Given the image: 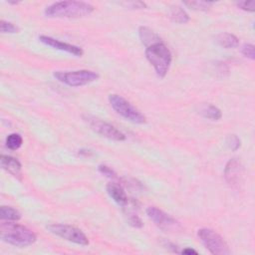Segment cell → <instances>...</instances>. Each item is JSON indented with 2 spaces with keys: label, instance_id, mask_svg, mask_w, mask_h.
Returning a JSON list of instances; mask_svg holds the SVG:
<instances>
[{
  "label": "cell",
  "instance_id": "cell-26",
  "mask_svg": "<svg viewBox=\"0 0 255 255\" xmlns=\"http://www.w3.org/2000/svg\"><path fill=\"white\" fill-rule=\"evenodd\" d=\"M241 53L244 57L254 60L255 59V52H254V45L252 44H244L241 49Z\"/></svg>",
  "mask_w": 255,
  "mask_h": 255
},
{
  "label": "cell",
  "instance_id": "cell-8",
  "mask_svg": "<svg viewBox=\"0 0 255 255\" xmlns=\"http://www.w3.org/2000/svg\"><path fill=\"white\" fill-rule=\"evenodd\" d=\"M146 215L159 229L165 232H178L182 230V226L176 219L155 206L147 207Z\"/></svg>",
  "mask_w": 255,
  "mask_h": 255
},
{
  "label": "cell",
  "instance_id": "cell-21",
  "mask_svg": "<svg viewBox=\"0 0 255 255\" xmlns=\"http://www.w3.org/2000/svg\"><path fill=\"white\" fill-rule=\"evenodd\" d=\"M213 4V2L210 1H189V2H183V5L187 6L188 8L196 11H207L210 6Z\"/></svg>",
  "mask_w": 255,
  "mask_h": 255
},
{
  "label": "cell",
  "instance_id": "cell-19",
  "mask_svg": "<svg viewBox=\"0 0 255 255\" xmlns=\"http://www.w3.org/2000/svg\"><path fill=\"white\" fill-rule=\"evenodd\" d=\"M170 18L173 22L178 23V24H185L189 21L188 14L181 7H178V6L171 8Z\"/></svg>",
  "mask_w": 255,
  "mask_h": 255
},
{
  "label": "cell",
  "instance_id": "cell-10",
  "mask_svg": "<svg viewBox=\"0 0 255 255\" xmlns=\"http://www.w3.org/2000/svg\"><path fill=\"white\" fill-rule=\"evenodd\" d=\"M224 178L228 186L238 190L243 182V167L237 158H231L225 165Z\"/></svg>",
  "mask_w": 255,
  "mask_h": 255
},
{
  "label": "cell",
  "instance_id": "cell-24",
  "mask_svg": "<svg viewBox=\"0 0 255 255\" xmlns=\"http://www.w3.org/2000/svg\"><path fill=\"white\" fill-rule=\"evenodd\" d=\"M226 143L232 150H237L241 145V141L236 134H230L226 139Z\"/></svg>",
  "mask_w": 255,
  "mask_h": 255
},
{
  "label": "cell",
  "instance_id": "cell-28",
  "mask_svg": "<svg viewBox=\"0 0 255 255\" xmlns=\"http://www.w3.org/2000/svg\"><path fill=\"white\" fill-rule=\"evenodd\" d=\"M79 154L80 155H85V156H89V155H92L93 152L89 149H80L79 150Z\"/></svg>",
  "mask_w": 255,
  "mask_h": 255
},
{
  "label": "cell",
  "instance_id": "cell-11",
  "mask_svg": "<svg viewBox=\"0 0 255 255\" xmlns=\"http://www.w3.org/2000/svg\"><path fill=\"white\" fill-rule=\"evenodd\" d=\"M39 40H40V42H42L43 44H45L47 46H50V47H52L54 49H57V50L67 52L69 54H72V55H75V56H78V57H81L84 54V51H83L82 48H80L78 46H75V45H72V44H69V43H66V42H62V41H60L58 39H55L53 37H50V36L41 35L39 37Z\"/></svg>",
  "mask_w": 255,
  "mask_h": 255
},
{
  "label": "cell",
  "instance_id": "cell-17",
  "mask_svg": "<svg viewBox=\"0 0 255 255\" xmlns=\"http://www.w3.org/2000/svg\"><path fill=\"white\" fill-rule=\"evenodd\" d=\"M200 114L204 118L209 119L211 121H218L222 117L221 111L217 107H215L213 105H206V106L202 107L201 110H200Z\"/></svg>",
  "mask_w": 255,
  "mask_h": 255
},
{
  "label": "cell",
  "instance_id": "cell-4",
  "mask_svg": "<svg viewBox=\"0 0 255 255\" xmlns=\"http://www.w3.org/2000/svg\"><path fill=\"white\" fill-rule=\"evenodd\" d=\"M109 103L111 107L126 120L137 125H143L146 123V118L122 96L117 94L110 95Z\"/></svg>",
  "mask_w": 255,
  "mask_h": 255
},
{
  "label": "cell",
  "instance_id": "cell-1",
  "mask_svg": "<svg viewBox=\"0 0 255 255\" xmlns=\"http://www.w3.org/2000/svg\"><path fill=\"white\" fill-rule=\"evenodd\" d=\"M95 7L83 1H58L46 7L44 14L49 18H81L93 13Z\"/></svg>",
  "mask_w": 255,
  "mask_h": 255
},
{
  "label": "cell",
  "instance_id": "cell-6",
  "mask_svg": "<svg viewBox=\"0 0 255 255\" xmlns=\"http://www.w3.org/2000/svg\"><path fill=\"white\" fill-rule=\"evenodd\" d=\"M197 236L205 248L213 255H229L231 251L223 238L210 228H200Z\"/></svg>",
  "mask_w": 255,
  "mask_h": 255
},
{
  "label": "cell",
  "instance_id": "cell-15",
  "mask_svg": "<svg viewBox=\"0 0 255 255\" xmlns=\"http://www.w3.org/2000/svg\"><path fill=\"white\" fill-rule=\"evenodd\" d=\"M138 35L141 43L145 46L148 47L150 45H153L155 43L161 42V39L157 36L155 32H153L151 29L145 26H141L138 29Z\"/></svg>",
  "mask_w": 255,
  "mask_h": 255
},
{
  "label": "cell",
  "instance_id": "cell-14",
  "mask_svg": "<svg viewBox=\"0 0 255 255\" xmlns=\"http://www.w3.org/2000/svg\"><path fill=\"white\" fill-rule=\"evenodd\" d=\"M107 192H108L109 196L121 206L126 205V203L128 200V197L126 191L124 190L122 185H120L119 183H116V182L109 183L107 185Z\"/></svg>",
  "mask_w": 255,
  "mask_h": 255
},
{
  "label": "cell",
  "instance_id": "cell-16",
  "mask_svg": "<svg viewBox=\"0 0 255 255\" xmlns=\"http://www.w3.org/2000/svg\"><path fill=\"white\" fill-rule=\"evenodd\" d=\"M216 42L225 49L236 48L239 45V39L230 33H221L216 36Z\"/></svg>",
  "mask_w": 255,
  "mask_h": 255
},
{
  "label": "cell",
  "instance_id": "cell-13",
  "mask_svg": "<svg viewBox=\"0 0 255 255\" xmlns=\"http://www.w3.org/2000/svg\"><path fill=\"white\" fill-rule=\"evenodd\" d=\"M0 164L5 171H7L8 173H10L16 178L21 179L22 165L17 158L10 155L2 154L0 157Z\"/></svg>",
  "mask_w": 255,
  "mask_h": 255
},
{
  "label": "cell",
  "instance_id": "cell-18",
  "mask_svg": "<svg viewBox=\"0 0 255 255\" xmlns=\"http://www.w3.org/2000/svg\"><path fill=\"white\" fill-rule=\"evenodd\" d=\"M0 217L2 220L17 221L21 218V213L11 206L3 205L0 208Z\"/></svg>",
  "mask_w": 255,
  "mask_h": 255
},
{
  "label": "cell",
  "instance_id": "cell-12",
  "mask_svg": "<svg viewBox=\"0 0 255 255\" xmlns=\"http://www.w3.org/2000/svg\"><path fill=\"white\" fill-rule=\"evenodd\" d=\"M137 207H138V202L133 198H128L126 205L123 206L128 224L134 228H140L143 225L140 217L136 213Z\"/></svg>",
  "mask_w": 255,
  "mask_h": 255
},
{
  "label": "cell",
  "instance_id": "cell-23",
  "mask_svg": "<svg viewBox=\"0 0 255 255\" xmlns=\"http://www.w3.org/2000/svg\"><path fill=\"white\" fill-rule=\"evenodd\" d=\"M98 169H99V171L103 175H105V176H107V177H109L111 179H118L119 178L118 174L116 173V171L113 168H111L110 166L106 165V164H100L98 166Z\"/></svg>",
  "mask_w": 255,
  "mask_h": 255
},
{
  "label": "cell",
  "instance_id": "cell-27",
  "mask_svg": "<svg viewBox=\"0 0 255 255\" xmlns=\"http://www.w3.org/2000/svg\"><path fill=\"white\" fill-rule=\"evenodd\" d=\"M182 254H187V255H190V254H197V251H195L194 249L192 248H184L182 251H181Z\"/></svg>",
  "mask_w": 255,
  "mask_h": 255
},
{
  "label": "cell",
  "instance_id": "cell-3",
  "mask_svg": "<svg viewBox=\"0 0 255 255\" xmlns=\"http://www.w3.org/2000/svg\"><path fill=\"white\" fill-rule=\"evenodd\" d=\"M145 57L153 66L156 75L164 78L172 61V55L167 46L162 41L150 45L145 49Z\"/></svg>",
  "mask_w": 255,
  "mask_h": 255
},
{
  "label": "cell",
  "instance_id": "cell-9",
  "mask_svg": "<svg viewBox=\"0 0 255 255\" xmlns=\"http://www.w3.org/2000/svg\"><path fill=\"white\" fill-rule=\"evenodd\" d=\"M85 121L88 123L90 128L100 135L107 137L112 140L116 141H123L126 139L125 133H123L121 130H119L117 128H115L113 125L102 121L95 117H85Z\"/></svg>",
  "mask_w": 255,
  "mask_h": 255
},
{
  "label": "cell",
  "instance_id": "cell-7",
  "mask_svg": "<svg viewBox=\"0 0 255 255\" xmlns=\"http://www.w3.org/2000/svg\"><path fill=\"white\" fill-rule=\"evenodd\" d=\"M52 234L59 236L67 241L72 243L87 246L89 245V239L86 234L79 228L69 225V224H61V223H53L49 224L46 227Z\"/></svg>",
  "mask_w": 255,
  "mask_h": 255
},
{
  "label": "cell",
  "instance_id": "cell-5",
  "mask_svg": "<svg viewBox=\"0 0 255 255\" xmlns=\"http://www.w3.org/2000/svg\"><path fill=\"white\" fill-rule=\"evenodd\" d=\"M59 82L70 87H82L99 79V74L91 70H78L71 72L57 71L53 74Z\"/></svg>",
  "mask_w": 255,
  "mask_h": 255
},
{
  "label": "cell",
  "instance_id": "cell-22",
  "mask_svg": "<svg viewBox=\"0 0 255 255\" xmlns=\"http://www.w3.org/2000/svg\"><path fill=\"white\" fill-rule=\"evenodd\" d=\"M0 31L3 34H15L19 32V28L16 25H14L12 22L1 20Z\"/></svg>",
  "mask_w": 255,
  "mask_h": 255
},
{
  "label": "cell",
  "instance_id": "cell-20",
  "mask_svg": "<svg viewBox=\"0 0 255 255\" xmlns=\"http://www.w3.org/2000/svg\"><path fill=\"white\" fill-rule=\"evenodd\" d=\"M5 143H6V146L11 149V150H16L18 149L22 143H23V138L22 136L19 134V133H16V132H13V133H10L7 137H6V140H5Z\"/></svg>",
  "mask_w": 255,
  "mask_h": 255
},
{
  "label": "cell",
  "instance_id": "cell-25",
  "mask_svg": "<svg viewBox=\"0 0 255 255\" xmlns=\"http://www.w3.org/2000/svg\"><path fill=\"white\" fill-rule=\"evenodd\" d=\"M236 6L244 11L247 12H254L255 11V1L250 0V1H239L236 2Z\"/></svg>",
  "mask_w": 255,
  "mask_h": 255
},
{
  "label": "cell",
  "instance_id": "cell-2",
  "mask_svg": "<svg viewBox=\"0 0 255 255\" xmlns=\"http://www.w3.org/2000/svg\"><path fill=\"white\" fill-rule=\"evenodd\" d=\"M0 238L2 241L17 247H26L32 245L36 239V234L24 225L4 221L0 224Z\"/></svg>",
  "mask_w": 255,
  "mask_h": 255
}]
</instances>
